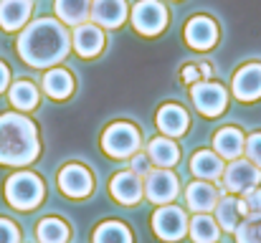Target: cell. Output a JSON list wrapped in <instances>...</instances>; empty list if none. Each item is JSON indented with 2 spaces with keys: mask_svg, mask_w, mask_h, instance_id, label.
I'll return each instance as SVG.
<instances>
[{
  "mask_svg": "<svg viewBox=\"0 0 261 243\" xmlns=\"http://www.w3.org/2000/svg\"><path fill=\"white\" fill-rule=\"evenodd\" d=\"M71 46V38L66 28L59 20L41 18L25 25V31L18 38V56L33 66V69H46L66 59Z\"/></svg>",
  "mask_w": 261,
  "mask_h": 243,
  "instance_id": "6da1fadb",
  "label": "cell"
},
{
  "mask_svg": "<svg viewBox=\"0 0 261 243\" xmlns=\"http://www.w3.org/2000/svg\"><path fill=\"white\" fill-rule=\"evenodd\" d=\"M38 129L36 124L15 112L0 114V165L23 167L38 157Z\"/></svg>",
  "mask_w": 261,
  "mask_h": 243,
  "instance_id": "7a4b0ae2",
  "label": "cell"
},
{
  "mask_svg": "<svg viewBox=\"0 0 261 243\" xmlns=\"http://www.w3.org/2000/svg\"><path fill=\"white\" fill-rule=\"evenodd\" d=\"M43 182L33 172H15L5 180V198L15 210H33L43 200Z\"/></svg>",
  "mask_w": 261,
  "mask_h": 243,
  "instance_id": "3957f363",
  "label": "cell"
},
{
  "mask_svg": "<svg viewBox=\"0 0 261 243\" xmlns=\"http://www.w3.org/2000/svg\"><path fill=\"white\" fill-rule=\"evenodd\" d=\"M101 147L109 157H132L140 147V132L127 122H117L101 134Z\"/></svg>",
  "mask_w": 261,
  "mask_h": 243,
  "instance_id": "277c9868",
  "label": "cell"
},
{
  "mask_svg": "<svg viewBox=\"0 0 261 243\" xmlns=\"http://www.w3.org/2000/svg\"><path fill=\"white\" fill-rule=\"evenodd\" d=\"M223 190H228V193H239V195H244L246 190H251V187H259L261 182V170L254 165V162L249 160H233L226 170H223Z\"/></svg>",
  "mask_w": 261,
  "mask_h": 243,
  "instance_id": "5b68a950",
  "label": "cell"
},
{
  "mask_svg": "<svg viewBox=\"0 0 261 243\" xmlns=\"http://www.w3.org/2000/svg\"><path fill=\"white\" fill-rule=\"evenodd\" d=\"M152 228L155 233L163 238V241L173 243L180 241L185 233H188V218H185V210L177 208V205H160L152 215Z\"/></svg>",
  "mask_w": 261,
  "mask_h": 243,
  "instance_id": "8992f818",
  "label": "cell"
},
{
  "mask_svg": "<svg viewBox=\"0 0 261 243\" xmlns=\"http://www.w3.org/2000/svg\"><path fill=\"white\" fill-rule=\"evenodd\" d=\"M190 96H193V104L200 114L205 117H218L223 114L226 109V89L221 84H213V81H198L193 84L190 89Z\"/></svg>",
  "mask_w": 261,
  "mask_h": 243,
  "instance_id": "52a82bcc",
  "label": "cell"
},
{
  "mask_svg": "<svg viewBox=\"0 0 261 243\" xmlns=\"http://www.w3.org/2000/svg\"><path fill=\"white\" fill-rule=\"evenodd\" d=\"M132 23L145 36H158L168 25V10L158 0H140L132 10Z\"/></svg>",
  "mask_w": 261,
  "mask_h": 243,
  "instance_id": "ba28073f",
  "label": "cell"
},
{
  "mask_svg": "<svg viewBox=\"0 0 261 243\" xmlns=\"http://www.w3.org/2000/svg\"><path fill=\"white\" fill-rule=\"evenodd\" d=\"M177 177H175L170 170H150V175L145 177V193L152 203L158 205H168L173 203L175 195H177Z\"/></svg>",
  "mask_w": 261,
  "mask_h": 243,
  "instance_id": "9c48e42d",
  "label": "cell"
},
{
  "mask_svg": "<svg viewBox=\"0 0 261 243\" xmlns=\"http://www.w3.org/2000/svg\"><path fill=\"white\" fill-rule=\"evenodd\" d=\"M59 187L64 195L69 198H87L89 193L94 190V180H91V172H89L84 165H66L61 172H59Z\"/></svg>",
  "mask_w": 261,
  "mask_h": 243,
  "instance_id": "30bf717a",
  "label": "cell"
},
{
  "mask_svg": "<svg viewBox=\"0 0 261 243\" xmlns=\"http://www.w3.org/2000/svg\"><path fill=\"white\" fill-rule=\"evenodd\" d=\"M185 41H188L190 48L208 51V48H213L216 41H218V28H216V23H213L211 18L195 15V18H190L188 25H185Z\"/></svg>",
  "mask_w": 261,
  "mask_h": 243,
  "instance_id": "8fae6325",
  "label": "cell"
},
{
  "mask_svg": "<svg viewBox=\"0 0 261 243\" xmlns=\"http://www.w3.org/2000/svg\"><path fill=\"white\" fill-rule=\"evenodd\" d=\"M109 193L122 205H135L142 198V177H137L132 170L129 172H117L109 182Z\"/></svg>",
  "mask_w": 261,
  "mask_h": 243,
  "instance_id": "7c38bea8",
  "label": "cell"
},
{
  "mask_svg": "<svg viewBox=\"0 0 261 243\" xmlns=\"http://www.w3.org/2000/svg\"><path fill=\"white\" fill-rule=\"evenodd\" d=\"M233 94L241 101H254L261 96V64H246L233 76Z\"/></svg>",
  "mask_w": 261,
  "mask_h": 243,
  "instance_id": "4fadbf2b",
  "label": "cell"
},
{
  "mask_svg": "<svg viewBox=\"0 0 261 243\" xmlns=\"http://www.w3.org/2000/svg\"><path fill=\"white\" fill-rule=\"evenodd\" d=\"M71 43H74V48H76L79 56L91 59V56H96L104 48V33L99 31L96 23H82V25H76Z\"/></svg>",
  "mask_w": 261,
  "mask_h": 243,
  "instance_id": "5bb4252c",
  "label": "cell"
},
{
  "mask_svg": "<svg viewBox=\"0 0 261 243\" xmlns=\"http://www.w3.org/2000/svg\"><path fill=\"white\" fill-rule=\"evenodd\" d=\"M221 193H216V187L211 182H190L185 190V203L193 213H211L218 203Z\"/></svg>",
  "mask_w": 261,
  "mask_h": 243,
  "instance_id": "9a60e30c",
  "label": "cell"
},
{
  "mask_svg": "<svg viewBox=\"0 0 261 243\" xmlns=\"http://www.w3.org/2000/svg\"><path fill=\"white\" fill-rule=\"evenodd\" d=\"M33 0H0V28L18 31L31 18Z\"/></svg>",
  "mask_w": 261,
  "mask_h": 243,
  "instance_id": "2e32d148",
  "label": "cell"
},
{
  "mask_svg": "<svg viewBox=\"0 0 261 243\" xmlns=\"http://www.w3.org/2000/svg\"><path fill=\"white\" fill-rule=\"evenodd\" d=\"M127 15V3L124 0H94L91 3V18L96 25L104 28H119Z\"/></svg>",
  "mask_w": 261,
  "mask_h": 243,
  "instance_id": "e0dca14e",
  "label": "cell"
},
{
  "mask_svg": "<svg viewBox=\"0 0 261 243\" xmlns=\"http://www.w3.org/2000/svg\"><path fill=\"white\" fill-rule=\"evenodd\" d=\"M244 145H246L244 134L233 127H226L213 137V147H216L218 157H226V160H239L244 152Z\"/></svg>",
  "mask_w": 261,
  "mask_h": 243,
  "instance_id": "ac0fdd59",
  "label": "cell"
},
{
  "mask_svg": "<svg viewBox=\"0 0 261 243\" xmlns=\"http://www.w3.org/2000/svg\"><path fill=\"white\" fill-rule=\"evenodd\" d=\"M158 127L165 134H170V137L185 134V129H188V114H185V109L177 106V104H165L158 112Z\"/></svg>",
  "mask_w": 261,
  "mask_h": 243,
  "instance_id": "d6986e66",
  "label": "cell"
},
{
  "mask_svg": "<svg viewBox=\"0 0 261 243\" xmlns=\"http://www.w3.org/2000/svg\"><path fill=\"white\" fill-rule=\"evenodd\" d=\"M147 157L152 165H158V167H173L177 165L180 160V150H177V145L170 142L168 137H155L150 145H147Z\"/></svg>",
  "mask_w": 261,
  "mask_h": 243,
  "instance_id": "ffe728a7",
  "label": "cell"
},
{
  "mask_svg": "<svg viewBox=\"0 0 261 243\" xmlns=\"http://www.w3.org/2000/svg\"><path fill=\"white\" fill-rule=\"evenodd\" d=\"M190 170H193L195 177H203V180H218V177L223 175V162H221V157H218L216 152L203 150V152H195V155H193Z\"/></svg>",
  "mask_w": 261,
  "mask_h": 243,
  "instance_id": "44dd1931",
  "label": "cell"
},
{
  "mask_svg": "<svg viewBox=\"0 0 261 243\" xmlns=\"http://www.w3.org/2000/svg\"><path fill=\"white\" fill-rule=\"evenodd\" d=\"M91 13V0H56V15L66 25H82Z\"/></svg>",
  "mask_w": 261,
  "mask_h": 243,
  "instance_id": "7402d4cb",
  "label": "cell"
},
{
  "mask_svg": "<svg viewBox=\"0 0 261 243\" xmlns=\"http://www.w3.org/2000/svg\"><path fill=\"white\" fill-rule=\"evenodd\" d=\"M188 231H190V238L195 243H216L221 236L216 218H211L208 213H195V218L188 221Z\"/></svg>",
  "mask_w": 261,
  "mask_h": 243,
  "instance_id": "603a6c76",
  "label": "cell"
},
{
  "mask_svg": "<svg viewBox=\"0 0 261 243\" xmlns=\"http://www.w3.org/2000/svg\"><path fill=\"white\" fill-rule=\"evenodd\" d=\"M43 89L51 99H66L74 91V76L66 69H51L43 76Z\"/></svg>",
  "mask_w": 261,
  "mask_h": 243,
  "instance_id": "cb8c5ba5",
  "label": "cell"
},
{
  "mask_svg": "<svg viewBox=\"0 0 261 243\" xmlns=\"http://www.w3.org/2000/svg\"><path fill=\"white\" fill-rule=\"evenodd\" d=\"M10 104L15 106V109H20V112H31V109H36V104H38V89L31 84L28 79H20L15 81L13 86H10Z\"/></svg>",
  "mask_w": 261,
  "mask_h": 243,
  "instance_id": "d4e9b609",
  "label": "cell"
},
{
  "mask_svg": "<svg viewBox=\"0 0 261 243\" xmlns=\"http://www.w3.org/2000/svg\"><path fill=\"white\" fill-rule=\"evenodd\" d=\"M216 223H218V228L221 231H228V233H233L236 231V226H239V200L236 198H218V203H216Z\"/></svg>",
  "mask_w": 261,
  "mask_h": 243,
  "instance_id": "484cf974",
  "label": "cell"
},
{
  "mask_svg": "<svg viewBox=\"0 0 261 243\" xmlns=\"http://www.w3.org/2000/svg\"><path fill=\"white\" fill-rule=\"evenodd\" d=\"M38 243H66L69 241V226L61 218H43L36 228Z\"/></svg>",
  "mask_w": 261,
  "mask_h": 243,
  "instance_id": "4316f807",
  "label": "cell"
},
{
  "mask_svg": "<svg viewBox=\"0 0 261 243\" xmlns=\"http://www.w3.org/2000/svg\"><path fill=\"white\" fill-rule=\"evenodd\" d=\"M94 243H132V233L119 221H107L94 231Z\"/></svg>",
  "mask_w": 261,
  "mask_h": 243,
  "instance_id": "83f0119b",
  "label": "cell"
},
{
  "mask_svg": "<svg viewBox=\"0 0 261 243\" xmlns=\"http://www.w3.org/2000/svg\"><path fill=\"white\" fill-rule=\"evenodd\" d=\"M236 243H261V215H249L233 231Z\"/></svg>",
  "mask_w": 261,
  "mask_h": 243,
  "instance_id": "f1b7e54d",
  "label": "cell"
},
{
  "mask_svg": "<svg viewBox=\"0 0 261 243\" xmlns=\"http://www.w3.org/2000/svg\"><path fill=\"white\" fill-rule=\"evenodd\" d=\"M239 213L241 215H261V187H251L244 193L239 200Z\"/></svg>",
  "mask_w": 261,
  "mask_h": 243,
  "instance_id": "f546056e",
  "label": "cell"
},
{
  "mask_svg": "<svg viewBox=\"0 0 261 243\" xmlns=\"http://www.w3.org/2000/svg\"><path fill=\"white\" fill-rule=\"evenodd\" d=\"M0 243H20L18 226L8 218H0Z\"/></svg>",
  "mask_w": 261,
  "mask_h": 243,
  "instance_id": "4dcf8cb0",
  "label": "cell"
},
{
  "mask_svg": "<svg viewBox=\"0 0 261 243\" xmlns=\"http://www.w3.org/2000/svg\"><path fill=\"white\" fill-rule=\"evenodd\" d=\"M244 150H246V155H249V162H254V165L261 170V132L251 134V137L246 140Z\"/></svg>",
  "mask_w": 261,
  "mask_h": 243,
  "instance_id": "1f68e13d",
  "label": "cell"
},
{
  "mask_svg": "<svg viewBox=\"0 0 261 243\" xmlns=\"http://www.w3.org/2000/svg\"><path fill=\"white\" fill-rule=\"evenodd\" d=\"M150 170H152V162H150L147 155H140V152H137V155L132 157V172H135L137 177H147Z\"/></svg>",
  "mask_w": 261,
  "mask_h": 243,
  "instance_id": "d6a6232c",
  "label": "cell"
},
{
  "mask_svg": "<svg viewBox=\"0 0 261 243\" xmlns=\"http://www.w3.org/2000/svg\"><path fill=\"white\" fill-rule=\"evenodd\" d=\"M182 79H185V84H198V66H185Z\"/></svg>",
  "mask_w": 261,
  "mask_h": 243,
  "instance_id": "836d02e7",
  "label": "cell"
},
{
  "mask_svg": "<svg viewBox=\"0 0 261 243\" xmlns=\"http://www.w3.org/2000/svg\"><path fill=\"white\" fill-rule=\"evenodd\" d=\"M8 84H10V71H8V66L0 61V94L8 89Z\"/></svg>",
  "mask_w": 261,
  "mask_h": 243,
  "instance_id": "e575fe53",
  "label": "cell"
}]
</instances>
